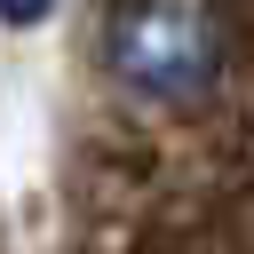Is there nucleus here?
Masks as SVG:
<instances>
[{
	"instance_id": "obj_1",
	"label": "nucleus",
	"mask_w": 254,
	"mask_h": 254,
	"mask_svg": "<svg viewBox=\"0 0 254 254\" xmlns=\"http://www.w3.org/2000/svg\"><path fill=\"white\" fill-rule=\"evenodd\" d=\"M222 16L206 0H119L103 24L111 71L151 103H198L222 79Z\"/></svg>"
},
{
	"instance_id": "obj_2",
	"label": "nucleus",
	"mask_w": 254,
	"mask_h": 254,
	"mask_svg": "<svg viewBox=\"0 0 254 254\" xmlns=\"http://www.w3.org/2000/svg\"><path fill=\"white\" fill-rule=\"evenodd\" d=\"M56 0H0V24H40Z\"/></svg>"
}]
</instances>
